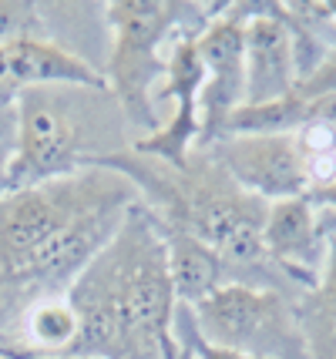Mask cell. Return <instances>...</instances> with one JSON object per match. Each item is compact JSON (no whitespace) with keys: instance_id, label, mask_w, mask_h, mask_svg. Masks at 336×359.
<instances>
[{"instance_id":"1","label":"cell","mask_w":336,"mask_h":359,"mask_svg":"<svg viewBox=\"0 0 336 359\" xmlns=\"http://www.w3.org/2000/svg\"><path fill=\"white\" fill-rule=\"evenodd\" d=\"M17 155L7 175V191L34 188L91 168L98 158L128 148V125L112 91L95 88H31L14 97Z\"/></svg>"},{"instance_id":"2","label":"cell","mask_w":336,"mask_h":359,"mask_svg":"<svg viewBox=\"0 0 336 359\" xmlns=\"http://www.w3.org/2000/svg\"><path fill=\"white\" fill-rule=\"evenodd\" d=\"M212 14L202 4H172V0L105 4V24L112 31V54H108L105 81L128 128L152 135L161 125V118L155 114L152 88L165 78L168 47L178 37H199Z\"/></svg>"},{"instance_id":"3","label":"cell","mask_w":336,"mask_h":359,"mask_svg":"<svg viewBox=\"0 0 336 359\" xmlns=\"http://www.w3.org/2000/svg\"><path fill=\"white\" fill-rule=\"evenodd\" d=\"M142 202L128 178L105 168H81L67 178L7 191L0 198V276L17 269L51 235L101 208H128Z\"/></svg>"},{"instance_id":"4","label":"cell","mask_w":336,"mask_h":359,"mask_svg":"<svg viewBox=\"0 0 336 359\" xmlns=\"http://www.w3.org/2000/svg\"><path fill=\"white\" fill-rule=\"evenodd\" d=\"M202 339L253 359H309L296 299L276 289L225 282L192 306Z\"/></svg>"},{"instance_id":"5","label":"cell","mask_w":336,"mask_h":359,"mask_svg":"<svg viewBox=\"0 0 336 359\" xmlns=\"http://www.w3.org/2000/svg\"><path fill=\"white\" fill-rule=\"evenodd\" d=\"M195 148L212 165H219L242 191L262 202L303 198L309 191L303 155L293 135H225Z\"/></svg>"},{"instance_id":"6","label":"cell","mask_w":336,"mask_h":359,"mask_svg":"<svg viewBox=\"0 0 336 359\" xmlns=\"http://www.w3.org/2000/svg\"><path fill=\"white\" fill-rule=\"evenodd\" d=\"M253 7L236 4L215 11L206 31L199 34V57L206 67V84L199 91V121L206 144L219 135L225 118L246 104V17Z\"/></svg>"},{"instance_id":"7","label":"cell","mask_w":336,"mask_h":359,"mask_svg":"<svg viewBox=\"0 0 336 359\" xmlns=\"http://www.w3.org/2000/svg\"><path fill=\"white\" fill-rule=\"evenodd\" d=\"M262 249L272 269L303 296L320 285L326 262V232L320 225V212L309 198H283L269 202L262 222Z\"/></svg>"},{"instance_id":"8","label":"cell","mask_w":336,"mask_h":359,"mask_svg":"<svg viewBox=\"0 0 336 359\" xmlns=\"http://www.w3.org/2000/svg\"><path fill=\"white\" fill-rule=\"evenodd\" d=\"M95 88L108 91L105 71H98L78 50L58 44L51 37L11 41L0 44V97L14 101L31 88Z\"/></svg>"},{"instance_id":"9","label":"cell","mask_w":336,"mask_h":359,"mask_svg":"<svg viewBox=\"0 0 336 359\" xmlns=\"http://www.w3.org/2000/svg\"><path fill=\"white\" fill-rule=\"evenodd\" d=\"M296 91L293 31L279 4H253L246 17V104L279 101Z\"/></svg>"},{"instance_id":"10","label":"cell","mask_w":336,"mask_h":359,"mask_svg":"<svg viewBox=\"0 0 336 359\" xmlns=\"http://www.w3.org/2000/svg\"><path fill=\"white\" fill-rule=\"evenodd\" d=\"M155 229H159L161 245H165L168 276H172V289H175L178 302L199 306L208 292H215L219 285L229 282V272H225L219 252L208 249L202 238H195L192 232H182V229H172L159 219H155Z\"/></svg>"},{"instance_id":"11","label":"cell","mask_w":336,"mask_h":359,"mask_svg":"<svg viewBox=\"0 0 336 359\" xmlns=\"http://www.w3.org/2000/svg\"><path fill=\"white\" fill-rule=\"evenodd\" d=\"M78 313L67 302V296H48L37 299L20 319L17 332V349L11 353H37V356H61L71 353L78 339Z\"/></svg>"},{"instance_id":"12","label":"cell","mask_w":336,"mask_h":359,"mask_svg":"<svg viewBox=\"0 0 336 359\" xmlns=\"http://www.w3.org/2000/svg\"><path fill=\"white\" fill-rule=\"evenodd\" d=\"M309 121V101H303L293 91L279 101H266V104H242L225 118L215 138L225 135H296L300 128Z\"/></svg>"},{"instance_id":"13","label":"cell","mask_w":336,"mask_h":359,"mask_svg":"<svg viewBox=\"0 0 336 359\" xmlns=\"http://www.w3.org/2000/svg\"><path fill=\"white\" fill-rule=\"evenodd\" d=\"M31 37H51L44 7L27 0H0V44Z\"/></svg>"},{"instance_id":"14","label":"cell","mask_w":336,"mask_h":359,"mask_svg":"<svg viewBox=\"0 0 336 359\" xmlns=\"http://www.w3.org/2000/svg\"><path fill=\"white\" fill-rule=\"evenodd\" d=\"M172 336L192 349V359H253V356H242V353H232V349H225V346H215V343H208V339H202V332L195 326L192 306H185V302L175 306Z\"/></svg>"},{"instance_id":"15","label":"cell","mask_w":336,"mask_h":359,"mask_svg":"<svg viewBox=\"0 0 336 359\" xmlns=\"http://www.w3.org/2000/svg\"><path fill=\"white\" fill-rule=\"evenodd\" d=\"M296 94H300L303 101L336 97V44L323 54V61L316 64L303 81H296Z\"/></svg>"},{"instance_id":"16","label":"cell","mask_w":336,"mask_h":359,"mask_svg":"<svg viewBox=\"0 0 336 359\" xmlns=\"http://www.w3.org/2000/svg\"><path fill=\"white\" fill-rule=\"evenodd\" d=\"M17 155V108L14 101L0 97V198L7 195V175Z\"/></svg>"},{"instance_id":"17","label":"cell","mask_w":336,"mask_h":359,"mask_svg":"<svg viewBox=\"0 0 336 359\" xmlns=\"http://www.w3.org/2000/svg\"><path fill=\"white\" fill-rule=\"evenodd\" d=\"M323 232H326V262H323L320 282L323 285H330V289H336V229H323Z\"/></svg>"},{"instance_id":"18","label":"cell","mask_w":336,"mask_h":359,"mask_svg":"<svg viewBox=\"0 0 336 359\" xmlns=\"http://www.w3.org/2000/svg\"><path fill=\"white\" fill-rule=\"evenodd\" d=\"M306 198L313 208H320V212H333L336 215V182L330 188H316V191H306Z\"/></svg>"},{"instance_id":"19","label":"cell","mask_w":336,"mask_h":359,"mask_svg":"<svg viewBox=\"0 0 336 359\" xmlns=\"http://www.w3.org/2000/svg\"><path fill=\"white\" fill-rule=\"evenodd\" d=\"M161 359H192V349L185 343H178L175 336H165V343H161Z\"/></svg>"},{"instance_id":"20","label":"cell","mask_w":336,"mask_h":359,"mask_svg":"<svg viewBox=\"0 0 336 359\" xmlns=\"http://www.w3.org/2000/svg\"><path fill=\"white\" fill-rule=\"evenodd\" d=\"M11 359H95V356H71V353H61V356H37V353H7Z\"/></svg>"},{"instance_id":"21","label":"cell","mask_w":336,"mask_h":359,"mask_svg":"<svg viewBox=\"0 0 336 359\" xmlns=\"http://www.w3.org/2000/svg\"><path fill=\"white\" fill-rule=\"evenodd\" d=\"M0 359H11V356H7V353H4V349H0Z\"/></svg>"},{"instance_id":"22","label":"cell","mask_w":336,"mask_h":359,"mask_svg":"<svg viewBox=\"0 0 336 359\" xmlns=\"http://www.w3.org/2000/svg\"><path fill=\"white\" fill-rule=\"evenodd\" d=\"M333 11H336V4H333Z\"/></svg>"}]
</instances>
